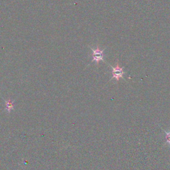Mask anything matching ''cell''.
<instances>
[{"mask_svg":"<svg viewBox=\"0 0 170 170\" xmlns=\"http://www.w3.org/2000/svg\"><path fill=\"white\" fill-rule=\"evenodd\" d=\"M5 108H6V110L7 111V112L10 113L11 111L13 110V108H14L13 102L10 99H8L7 100H5Z\"/></svg>","mask_w":170,"mask_h":170,"instance_id":"3957f363","label":"cell"},{"mask_svg":"<svg viewBox=\"0 0 170 170\" xmlns=\"http://www.w3.org/2000/svg\"><path fill=\"white\" fill-rule=\"evenodd\" d=\"M110 66V67L112 69V77L111 78L112 79H115L117 82L119 81V80L120 79H124V74H125V72L123 71L124 67H120L119 65L118 62H117L115 66Z\"/></svg>","mask_w":170,"mask_h":170,"instance_id":"7a4b0ae2","label":"cell"},{"mask_svg":"<svg viewBox=\"0 0 170 170\" xmlns=\"http://www.w3.org/2000/svg\"><path fill=\"white\" fill-rule=\"evenodd\" d=\"M166 135V141L167 143H168L169 146H170V130L169 131H164Z\"/></svg>","mask_w":170,"mask_h":170,"instance_id":"277c9868","label":"cell"},{"mask_svg":"<svg viewBox=\"0 0 170 170\" xmlns=\"http://www.w3.org/2000/svg\"><path fill=\"white\" fill-rule=\"evenodd\" d=\"M89 47L92 50V62L94 61V62L97 63V65H98L100 61H103V62L106 63V61H104V50L105 49L103 50H101L100 49L99 45H97L96 49H94V48L90 47Z\"/></svg>","mask_w":170,"mask_h":170,"instance_id":"6da1fadb","label":"cell"}]
</instances>
